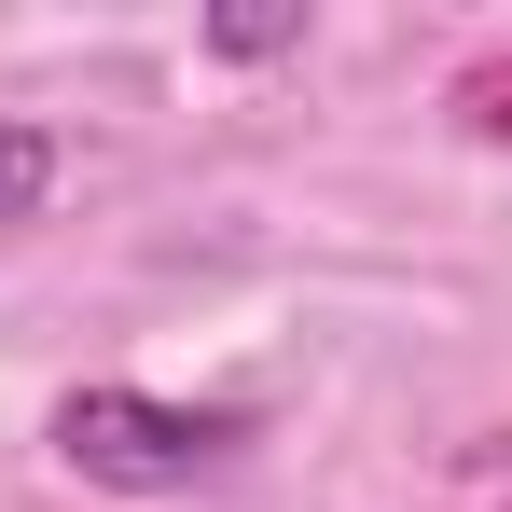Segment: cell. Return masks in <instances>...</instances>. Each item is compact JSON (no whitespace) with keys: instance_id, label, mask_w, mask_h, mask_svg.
<instances>
[{"instance_id":"4","label":"cell","mask_w":512,"mask_h":512,"mask_svg":"<svg viewBox=\"0 0 512 512\" xmlns=\"http://www.w3.org/2000/svg\"><path fill=\"white\" fill-rule=\"evenodd\" d=\"M457 111H471V139H512V56H485V70L457 84Z\"/></svg>"},{"instance_id":"1","label":"cell","mask_w":512,"mask_h":512,"mask_svg":"<svg viewBox=\"0 0 512 512\" xmlns=\"http://www.w3.org/2000/svg\"><path fill=\"white\" fill-rule=\"evenodd\" d=\"M250 443V416H208V402H153V388H70L56 402V457L111 485V499H167L194 471H222Z\"/></svg>"},{"instance_id":"3","label":"cell","mask_w":512,"mask_h":512,"mask_svg":"<svg viewBox=\"0 0 512 512\" xmlns=\"http://www.w3.org/2000/svg\"><path fill=\"white\" fill-rule=\"evenodd\" d=\"M291 42H305V0H222L208 14V56H236V70L250 56H291Z\"/></svg>"},{"instance_id":"2","label":"cell","mask_w":512,"mask_h":512,"mask_svg":"<svg viewBox=\"0 0 512 512\" xmlns=\"http://www.w3.org/2000/svg\"><path fill=\"white\" fill-rule=\"evenodd\" d=\"M56 167H70V153H56V125H0V236H14V222H42Z\"/></svg>"}]
</instances>
